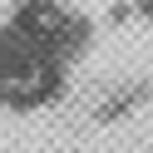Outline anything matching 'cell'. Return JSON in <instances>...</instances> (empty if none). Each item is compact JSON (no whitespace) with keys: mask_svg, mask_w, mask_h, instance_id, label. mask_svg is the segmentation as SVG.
Instances as JSON below:
<instances>
[{"mask_svg":"<svg viewBox=\"0 0 153 153\" xmlns=\"http://www.w3.org/2000/svg\"><path fill=\"white\" fill-rule=\"evenodd\" d=\"M79 64H69L54 45H45L20 20H0V109L35 114L69 94V79Z\"/></svg>","mask_w":153,"mask_h":153,"instance_id":"obj_1","label":"cell"},{"mask_svg":"<svg viewBox=\"0 0 153 153\" xmlns=\"http://www.w3.org/2000/svg\"><path fill=\"white\" fill-rule=\"evenodd\" d=\"M138 5H143V10H148V15H153V0H138Z\"/></svg>","mask_w":153,"mask_h":153,"instance_id":"obj_2","label":"cell"}]
</instances>
